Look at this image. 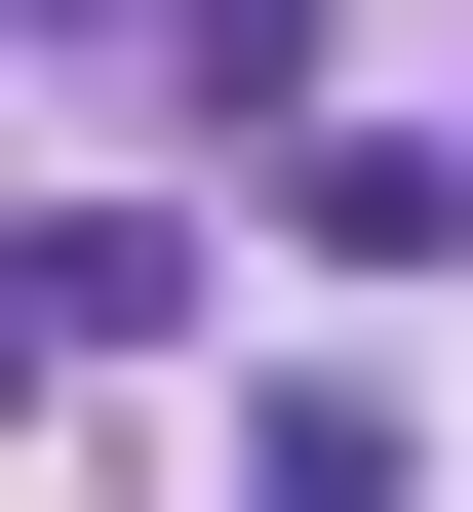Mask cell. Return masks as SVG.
Listing matches in <instances>:
<instances>
[{"label": "cell", "mask_w": 473, "mask_h": 512, "mask_svg": "<svg viewBox=\"0 0 473 512\" xmlns=\"http://www.w3.org/2000/svg\"><path fill=\"white\" fill-rule=\"evenodd\" d=\"M276 512H395V394H276Z\"/></svg>", "instance_id": "obj_1"}]
</instances>
